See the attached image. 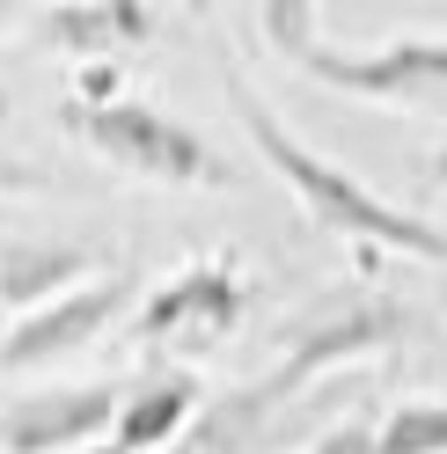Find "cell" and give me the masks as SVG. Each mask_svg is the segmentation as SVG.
<instances>
[{
	"mask_svg": "<svg viewBox=\"0 0 447 454\" xmlns=\"http://www.w3.org/2000/svg\"><path fill=\"white\" fill-rule=\"evenodd\" d=\"M220 89H228L235 118H242V132H249V147L264 154V168L301 198V213H309L323 235H338V242H352V249H388V257H418V264H440V271H447V227L426 220V213L388 206L367 176H352V168H338L330 154H316L309 139H301V132L257 96V81H249L228 51H220Z\"/></svg>",
	"mask_w": 447,
	"mask_h": 454,
	"instance_id": "1",
	"label": "cell"
},
{
	"mask_svg": "<svg viewBox=\"0 0 447 454\" xmlns=\"http://www.w3.org/2000/svg\"><path fill=\"white\" fill-rule=\"evenodd\" d=\"M257 30L286 67L323 81L330 96H359V103H388V110H418V103H447V30H396L381 44H338L323 30V8L309 0H264Z\"/></svg>",
	"mask_w": 447,
	"mask_h": 454,
	"instance_id": "2",
	"label": "cell"
},
{
	"mask_svg": "<svg viewBox=\"0 0 447 454\" xmlns=\"http://www.w3.org/2000/svg\"><path fill=\"white\" fill-rule=\"evenodd\" d=\"M59 125L67 139H81L96 161H110L118 176H139V184H169V191H228L235 168L228 154L213 147L199 125L169 118L161 103L147 96H118V103H59Z\"/></svg>",
	"mask_w": 447,
	"mask_h": 454,
	"instance_id": "3",
	"label": "cell"
},
{
	"mask_svg": "<svg viewBox=\"0 0 447 454\" xmlns=\"http://www.w3.org/2000/svg\"><path fill=\"white\" fill-rule=\"evenodd\" d=\"M249 271L235 257H220V249H206V257L176 264L169 278H154L147 294H139L132 308V345L147 359H176V366H199L213 359L228 337L242 330L249 316Z\"/></svg>",
	"mask_w": 447,
	"mask_h": 454,
	"instance_id": "4",
	"label": "cell"
},
{
	"mask_svg": "<svg viewBox=\"0 0 447 454\" xmlns=\"http://www.w3.org/2000/svg\"><path fill=\"white\" fill-rule=\"evenodd\" d=\"M404 337H411V308L388 286H374V278H345V286H323L286 330H278V359L271 366L309 395L323 374H338V366L388 359Z\"/></svg>",
	"mask_w": 447,
	"mask_h": 454,
	"instance_id": "5",
	"label": "cell"
},
{
	"mask_svg": "<svg viewBox=\"0 0 447 454\" xmlns=\"http://www.w3.org/2000/svg\"><path fill=\"white\" fill-rule=\"evenodd\" d=\"M139 278L125 264H110L103 278H89V286H74L67 301L37 308V316H15L8 330H0V374H37V366H59L74 352H89L96 337H110L132 308H139Z\"/></svg>",
	"mask_w": 447,
	"mask_h": 454,
	"instance_id": "6",
	"label": "cell"
},
{
	"mask_svg": "<svg viewBox=\"0 0 447 454\" xmlns=\"http://www.w3.org/2000/svg\"><path fill=\"white\" fill-rule=\"evenodd\" d=\"M125 381H59L0 403V454H96L118 425Z\"/></svg>",
	"mask_w": 447,
	"mask_h": 454,
	"instance_id": "7",
	"label": "cell"
},
{
	"mask_svg": "<svg viewBox=\"0 0 447 454\" xmlns=\"http://www.w3.org/2000/svg\"><path fill=\"white\" fill-rule=\"evenodd\" d=\"M22 37L74 67H125L139 44L161 37V15L147 0H59V8L22 15Z\"/></svg>",
	"mask_w": 447,
	"mask_h": 454,
	"instance_id": "8",
	"label": "cell"
},
{
	"mask_svg": "<svg viewBox=\"0 0 447 454\" xmlns=\"http://www.w3.org/2000/svg\"><path fill=\"white\" fill-rule=\"evenodd\" d=\"M206 374L199 366H176V359H147L139 374L125 381V403H118V425H110V440L96 454H169L191 418L206 411Z\"/></svg>",
	"mask_w": 447,
	"mask_h": 454,
	"instance_id": "9",
	"label": "cell"
},
{
	"mask_svg": "<svg viewBox=\"0 0 447 454\" xmlns=\"http://www.w3.org/2000/svg\"><path fill=\"white\" fill-rule=\"evenodd\" d=\"M294 403H301V388L278 366H264V374H249L235 388H213L206 411L191 418V433L169 454H271V440H278V425H286Z\"/></svg>",
	"mask_w": 447,
	"mask_h": 454,
	"instance_id": "10",
	"label": "cell"
},
{
	"mask_svg": "<svg viewBox=\"0 0 447 454\" xmlns=\"http://www.w3.org/2000/svg\"><path fill=\"white\" fill-rule=\"evenodd\" d=\"M110 257L96 242H67V235H0V308L15 316H37V308L67 301L74 286L103 278Z\"/></svg>",
	"mask_w": 447,
	"mask_h": 454,
	"instance_id": "11",
	"label": "cell"
},
{
	"mask_svg": "<svg viewBox=\"0 0 447 454\" xmlns=\"http://www.w3.org/2000/svg\"><path fill=\"white\" fill-rule=\"evenodd\" d=\"M381 454H447V395H411L381 411Z\"/></svg>",
	"mask_w": 447,
	"mask_h": 454,
	"instance_id": "12",
	"label": "cell"
},
{
	"mask_svg": "<svg viewBox=\"0 0 447 454\" xmlns=\"http://www.w3.org/2000/svg\"><path fill=\"white\" fill-rule=\"evenodd\" d=\"M301 454H381V418H338V425H323V433L301 447Z\"/></svg>",
	"mask_w": 447,
	"mask_h": 454,
	"instance_id": "13",
	"label": "cell"
},
{
	"mask_svg": "<svg viewBox=\"0 0 447 454\" xmlns=\"http://www.w3.org/2000/svg\"><path fill=\"white\" fill-rule=\"evenodd\" d=\"M125 89V67H74V103H118Z\"/></svg>",
	"mask_w": 447,
	"mask_h": 454,
	"instance_id": "14",
	"label": "cell"
},
{
	"mask_svg": "<svg viewBox=\"0 0 447 454\" xmlns=\"http://www.w3.org/2000/svg\"><path fill=\"white\" fill-rule=\"evenodd\" d=\"M418 184H426V191H447V118H440V139L426 147V168H418Z\"/></svg>",
	"mask_w": 447,
	"mask_h": 454,
	"instance_id": "15",
	"label": "cell"
},
{
	"mask_svg": "<svg viewBox=\"0 0 447 454\" xmlns=\"http://www.w3.org/2000/svg\"><path fill=\"white\" fill-rule=\"evenodd\" d=\"M0 30H22V8H0Z\"/></svg>",
	"mask_w": 447,
	"mask_h": 454,
	"instance_id": "16",
	"label": "cell"
},
{
	"mask_svg": "<svg viewBox=\"0 0 447 454\" xmlns=\"http://www.w3.org/2000/svg\"><path fill=\"white\" fill-rule=\"evenodd\" d=\"M0 125H8V89H0Z\"/></svg>",
	"mask_w": 447,
	"mask_h": 454,
	"instance_id": "17",
	"label": "cell"
},
{
	"mask_svg": "<svg viewBox=\"0 0 447 454\" xmlns=\"http://www.w3.org/2000/svg\"><path fill=\"white\" fill-rule=\"evenodd\" d=\"M440 316H447V286H440Z\"/></svg>",
	"mask_w": 447,
	"mask_h": 454,
	"instance_id": "18",
	"label": "cell"
}]
</instances>
